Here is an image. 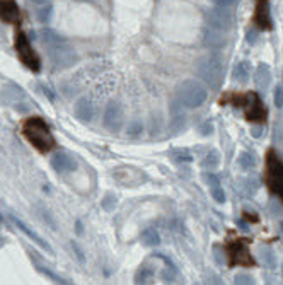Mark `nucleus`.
Instances as JSON below:
<instances>
[{"label": "nucleus", "mask_w": 283, "mask_h": 285, "mask_svg": "<svg viewBox=\"0 0 283 285\" xmlns=\"http://www.w3.org/2000/svg\"><path fill=\"white\" fill-rule=\"evenodd\" d=\"M22 135L33 147L41 154L50 152L55 147V137L48 123L41 116L26 118L22 123Z\"/></svg>", "instance_id": "nucleus-1"}, {"label": "nucleus", "mask_w": 283, "mask_h": 285, "mask_svg": "<svg viewBox=\"0 0 283 285\" xmlns=\"http://www.w3.org/2000/svg\"><path fill=\"white\" fill-rule=\"evenodd\" d=\"M225 65L224 58L217 53H208L201 56L196 63V74L210 87H218L224 80Z\"/></svg>", "instance_id": "nucleus-2"}, {"label": "nucleus", "mask_w": 283, "mask_h": 285, "mask_svg": "<svg viewBox=\"0 0 283 285\" xmlns=\"http://www.w3.org/2000/svg\"><path fill=\"white\" fill-rule=\"evenodd\" d=\"M207 89L201 82H198L195 79H186L179 85H177V97H179L181 104H184L186 108H198L205 103L207 99Z\"/></svg>", "instance_id": "nucleus-3"}, {"label": "nucleus", "mask_w": 283, "mask_h": 285, "mask_svg": "<svg viewBox=\"0 0 283 285\" xmlns=\"http://www.w3.org/2000/svg\"><path fill=\"white\" fill-rule=\"evenodd\" d=\"M266 185L275 195L282 198L283 202V164L278 159L275 150H270L266 156Z\"/></svg>", "instance_id": "nucleus-4"}, {"label": "nucleus", "mask_w": 283, "mask_h": 285, "mask_svg": "<svg viewBox=\"0 0 283 285\" xmlns=\"http://www.w3.org/2000/svg\"><path fill=\"white\" fill-rule=\"evenodd\" d=\"M15 53H17L19 60H21L29 70L38 72L39 68H41V62H39L38 53L33 50L29 39H27V36L24 34L22 31H19L17 34H15Z\"/></svg>", "instance_id": "nucleus-5"}, {"label": "nucleus", "mask_w": 283, "mask_h": 285, "mask_svg": "<svg viewBox=\"0 0 283 285\" xmlns=\"http://www.w3.org/2000/svg\"><path fill=\"white\" fill-rule=\"evenodd\" d=\"M48 53H50L51 62L60 68L72 67V65L77 62V55H75L74 48L67 43V39H63V41H60V43H55V44H50V46H48Z\"/></svg>", "instance_id": "nucleus-6"}, {"label": "nucleus", "mask_w": 283, "mask_h": 285, "mask_svg": "<svg viewBox=\"0 0 283 285\" xmlns=\"http://www.w3.org/2000/svg\"><path fill=\"white\" fill-rule=\"evenodd\" d=\"M207 22L213 29L229 31L234 24V15L227 7H215L207 12Z\"/></svg>", "instance_id": "nucleus-7"}, {"label": "nucleus", "mask_w": 283, "mask_h": 285, "mask_svg": "<svg viewBox=\"0 0 283 285\" xmlns=\"http://www.w3.org/2000/svg\"><path fill=\"white\" fill-rule=\"evenodd\" d=\"M123 120H125V113H123V106L118 101H111L106 106V111H104V127L109 132H120L123 127Z\"/></svg>", "instance_id": "nucleus-8"}, {"label": "nucleus", "mask_w": 283, "mask_h": 285, "mask_svg": "<svg viewBox=\"0 0 283 285\" xmlns=\"http://www.w3.org/2000/svg\"><path fill=\"white\" fill-rule=\"evenodd\" d=\"M229 250V255H230V263L232 265H253V258L249 255V250H248V244H246L244 239H237V241L230 243L227 246Z\"/></svg>", "instance_id": "nucleus-9"}, {"label": "nucleus", "mask_w": 283, "mask_h": 285, "mask_svg": "<svg viewBox=\"0 0 283 285\" xmlns=\"http://www.w3.org/2000/svg\"><path fill=\"white\" fill-rule=\"evenodd\" d=\"M0 19L7 24H19L21 10L14 0H0Z\"/></svg>", "instance_id": "nucleus-10"}, {"label": "nucleus", "mask_w": 283, "mask_h": 285, "mask_svg": "<svg viewBox=\"0 0 283 285\" xmlns=\"http://www.w3.org/2000/svg\"><path fill=\"white\" fill-rule=\"evenodd\" d=\"M254 22L261 29H272V14H270V3L268 0H258L256 12H254Z\"/></svg>", "instance_id": "nucleus-11"}, {"label": "nucleus", "mask_w": 283, "mask_h": 285, "mask_svg": "<svg viewBox=\"0 0 283 285\" xmlns=\"http://www.w3.org/2000/svg\"><path fill=\"white\" fill-rule=\"evenodd\" d=\"M249 101L248 111H246V116H248L249 121H263L266 118V108L263 106V101L258 97V94H248L246 96Z\"/></svg>", "instance_id": "nucleus-12"}, {"label": "nucleus", "mask_w": 283, "mask_h": 285, "mask_svg": "<svg viewBox=\"0 0 283 285\" xmlns=\"http://www.w3.org/2000/svg\"><path fill=\"white\" fill-rule=\"evenodd\" d=\"M51 168H53L56 173H70V171H74L77 168V162L75 159L68 156V154L58 152L51 159Z\"/></svg>", "instance_id": "nucleus-13"}, {"label": "nucleus", "mask_w": 283, "mask_h": 285, "mask_svg": "<svg viewBox=\"0 0 283 285\" xmlns=\"http://www.w3.org/2000/svg\"><path fill=\"white\" fill-rule=\"evenodd\" d=\"M74 113L77 120L87 123V121H91L92 118H94V104H92V101L87 99V97H80L74 106Z\"/></svg>", "instance_id": "nucleus-14"}, {"label": "nucleus", "mask_w": 283, "mask_h": 285, "mask_svg": "<svg viewBox=\"0 0 283 285\" xmlns=\"http://www.w3.org/2000/svg\"><path fill=\"white\" fill-rule=\"evenodd\" d=\"M272 80V70L266 63H260L254 72V84L258 85V89H266Z\"/></svg>", "instance_id": "nucleus-15"}, {"label": "nucleus", "mask_w": 283, "mask_h": 285, "mask_svg": "<svg viewBox=\"0 0 283 285\" xmlns=\"http://www.w3.org/2000/svg\"><path fill=\"white\" fill-rule=\"evenodd\" d=\"M203 41L207 46L210 48H222L225 44V36L222 34V31H218V29H207L205 31V38H203Z\"/></svg>", "instance_id": "nucleus-16"}, {"label": "nucleus", "mask_w": 283, "mask_h": 285, "mask_svg": "<svg viewBox=\"0 0 283 285\" xmlns=\"http://www.w3.org/2000/svg\"><path fill=\"white\" fill-rule=\"evenodd\" d=\"M10 219H12V222H14V224H15V226H17V227H19V229H21V231H22V233H24V234H26V236H27V238H31V239H33V241H34L36 244H38V246H41V248H43V250H46V251H51L50 244H48V243H44V241H43V239H41V238H39V236H38V234H36V233H34V231H31V229H29V227H27V226H26V224H24L22 221H19V219H15V217H10Z\"/></svg>", "instance_id": "nucleus-17"}, {"label": "nucleus", "mask_w": 283, "mask_h": 285, "mask_svg": "<svg viewBox=\"0 0 283 285\" xmlns=\"http://www.w3.org/2000/svg\"><path fill=\"white\" fill-rule=\"evenodd\" d=\"M142 243L145 244V246H159L160 244V236L157 233L153 227H147V229L142 231Z\"/></svg>", "instance_id": "nucleus-18"}, {"label": "nucleus", "mask_w": 283, "mask_h": 285, "mask_svg": "<svg viewBox=\"0 0 283 285\" xmlns=\"http://www.w3.org/2000/svg\"><path fill=\"white\" fill-rule=\"evenodd\" d=\"M234 77L239 82H248V79L251 77V65L249 62H239L234 67Z\"/></svg>", "instance_id": "nucleus-19"}, {"label": "nucleus", "mask_w": 283, "mask_h": 285, "mask_svg": "<svg viewBox=\"0 0 283 285\" xmlns=\"http://www.w3.org/2000/svg\"><path fill=\"white\" fill-rule=\"evenodd\" d=\"M237 162H239V166L244 171H249L256 166V157H254L251 152H242L239 156V159H237Z\"/></svg>", "instance_id": "nucleus-20"}, {"label": "nucleus", "mask_w": 283, "mask_h": 285, "mask_svg": "<svg viewBox=\"0 0 283 285\" xmlns=\"http://www.w3.org/2000/svg\"><path fill=\"white\" fill-rule=\"evenodd\" d=\"M113 85H115V82H113L111 77H106V79H104L103 82H101V84L98 85V87H96V96H98V97L106 96L108 92H111Z\"/></svg>", "instance_id": "nucleus-21"}, {"label": "nucleus", "mask_w": 283, "mask_h": 285, "mask_svg": "<svg viewBox=\"0 0 283 285\" xmlns=\"http://www.w3.org/2000/svg\"><path fill=\"white\" fill-rule=\"evenodd\" d=\"M218 162H220V156H218V152H217V150H210L207 159L203 161V168L213 169V168H217V166H218Z\"/></svg>", "instance_id": "nucleus-22"}, {"label": "nucleus", "mask_w": 283, "mask_h": 285, "mask_svg": "<svg viewBox=\"0 0 283 285\" xmlns=\"http://www.w3.org/2000/svg\"><path fill=\"white\" fill-rule=\"evenodd\" d=\"M210 193H212L213 200H215L217 203H225V191L220 185L210 186Z\"/></svg>", "instance_id": "nucleus-23"}, {"label": "nucleus", "mask_w": 283, "mask_h": 285, "mask_svg": "<svg viewBox=\"0 0 283 285\" xmlns=\"http://www.w3.org/2000/svg\"><path fill=\"white\" fill-rule=\"evenodd\" d=\"M36 17H38L39 22H48L51 17V5H46V7H39L36 10Z\"/></svg>", "instance_id": "nucleus-24"}, {"label": "nucleus", "mask_w": 283, "mask_h": 285, "mask_svg": "<svg viewBox=\"0 0 283 285\" xmlns=\"http://www.w3.org/2000/svg\"><path fill=\"white\" fill-rule=\"evenodd\" d=\"M142 130H143V125H142V121L137 120V118L128 123V135L135 137V135H139V133H142Z\"/></svg>", "instance_id": "nucleus-25"}, {"label": "nucleus", "mask_w": 283, "mask_h": 285, "mask_svg": "<svg viewBox=\"0 0 283 285\" xmlns=\"http://www.w3.org/2000/svg\"><path fill=\"white\" fill-rule=\"evenodd\" d=\"M150 275H152V274L147 270V268L142 267L140 270H139V274H137V277H135V282H137V284H147L148 279H150Z\"/></svg>", "instance_id": "nucleus-26"}, {"label": "nucleus", "mask_w": 283, "mask_h": 285, "mask_svg": "<svg viewBox=\"0 0 283 285\" xmlns=\"http://www.w3.org/2000/svg\"><path fill=\"white\" fill-rule=\"evenodd\" d=\"M234 282L239 284V285H251V284H254V279L251 275H246V274H237L236 279H234Z\"/></svg>", "instance_id": "nucleus-27"}, {"label": "nucleus", "mask_w": 283, "mask_h": 285, "mask_svg": "<svg viewBox=\"0 0 283 285\" xmlns=\"http://www.w3.org/2000/svg\"><path fill=\"white\" fill-rule=\"evenodd\" d=\"M275 106L277 108H283V85H278L275 89Z\"/></svg>", "instance_id": "nucleus-28"}, {"label": "nucleus", "mask_w": 283, "mask_h": 285, "mask_svg": "<svg viewBox=\"0 0 283 285\" xmlns=\"http://www.w3.org/2000/svg\"><path fill=\"white\" fill-rule=\"evenodd\" d=\"M38 268H39V272H43V274L46 275V277H50V279L53 280L55 284H68L67 280H63V279H60V277H56L55 274H51L50 270H46V268H43V267H38Z\"/></svg>", "instance_id": "nucleus-29"}, {"label": "nucleus", "mask_w": 283, "mask_h": 285, "mask_svg": "<svg viewBox=\"0 0 283 285\" xmlns=\"http://www.w3.org/2000/svg\"><path fill=\"white\" fill-rule=\"evenodd\" d=\"M41 217H43V221L44 222H48L51 226V229H56V224L55 221L51 219V215H50V212H48L46 209H41Z\"/></svg>", "instance_id": "nucleus-30"}, {"label": "nucleus", "mask_w": 283, "mask_h": 285, "mask_svg": "<svg viewBox=\"0 0 283 285\" xmlns=\"http://www.w3.org/2000/svg\"><path fill=\"white\" fill-rule=\"evenodd\" d=\"M205 181H207L210 186L220 185V181H218V178H217V176H215V174H213V173H207V174H205Z\"/></svg>", "instance_id": "nucleus-31"}, {"label": "nucleus", "mask_w": 283, "mask_h": 285, "mask_svg": "<svg viewBox=\"0 0 283 285\" xmlns=\"http://www.w3.org/2000/svg\"><path fill=\"white\" fill-rule=\"evenodd\" d=\"M263 260L265 262H268L270 267H275V258H273V255H272V251H268V250H263Z\"/></svg>", "instance_id": "nucleus-32"}, {"label": "nucleus", "mask_w": 283, "mask_h": 285, "mask_svg": "<svg viewBox=\"0 0 283 285\" xmlns=\"http://www.w3.org/2000/svg\"><path fill=\"white\" fill-rule=\"evenodd\" d=\"M210 2H213L217 7H230V5H234L237 0H210Z\"/></svg>", "instance_id": "nucleus-33"}, {"label": "nucleus", "mask_w": 283, "mask_h": 285, "mask_svg": "<svg viewBox=\"0 0 283 285\" xmlns=\"http://www.w3.org/2000/svg\"><path fill=\"white\" fill-rule=\"evenodd\" d=\"M109 202H116V198H113L111 195H108L106 200L103 202V207H104V209H106V210H111V203H109Z\"/></svg>", "instance_id": "nucleus-34"}, {"label": "nucleus", "mask_w": 283, "mask_h": 285, "mask_svg": "<svg viewBox=\"0 0 283 285\" xmlns=\"http://www.w3.org/2000/svg\"><path fill=\"white\" fill-rule=\"evenodd\" d=\"M212 123H205V127L201 128V133H203V135H208V133H212Z\"/></svg>", "instance_id": "nucleus-35"}, {"label": "nucleus", "mask_w": 283, "mask_h": 285, "mask_svg": "<svg viewBox=\"0 0 283 285\" xmlns=\"http://www.w3.org/2000/svg\"><path fill=\"white\" fill-rule=\"evenodd\" d=\"M256 36H258L256 31H249L248 32V41L249 43H254V41H256Z\"/></svg>", "instance_id": "nucleus-36"}, {"label": "nucleus", "mask_w": 283, "mask_h": 285, "mask_svg": "<svg viewBox=\"0 0 283 285\" xmlns=\"http://www.w3.org/2000/svg\"><path fill=\"white\" fill-rule=\"evenodd\" d=\"M3 244H5V239H3V238H2V236H0V248H2V246H3Z\"/></svg>", "instance_id": "nucleus-37"}, {"label": "nucleus", "mask_w": 283, "mask_h": 285, "mask_svg": "<svg viewBox=\"0 0 283 285\" xmlns=\"http://www.w3.org/2000/svg\"><path fill=\"white\" fill-rule=\"evenodd\" d=\"M33 2H36V3H44V2H48V0H33Z\"/></svg>", "instance_id": "nucleus-38"}, {"label": "nucleus", "mask_w": 283, "mask_h": 285, "mask_svg": "<svg viewBox=\"0 0 283 285\" xmlns=\"http://www.w3.org/2000/svg\"><path fill=\"white\" fill-rule=\"evenodd\" d=\"M75 2H94V0H75Z\"/></svg>", "instance_id": "nucleus-39"}, {"label": "nucleus", "mask_w": 283, "mask_h": 285, "mask_svg": "<svg viewBox=\"0 0 283 285\" xmlns=\"http://www.w3.org/2000/svg\"><path fill=\"white\" fill-rule=\"evenodd\" d=\"M282 277H283V265H282Z\"/></svg>", "instance_id": "nucleus-40"}, {"label": "nucleus", "mask_w": 283, "mask_h": 285, "mask_svg": "<svg viewBox=\"0 0 283 285\" xmlns=\"http://www.w3.org/2000/svg\"><path fill=\"white\" fill-rule=\"evenodd\" d=\"M0 222H2V215H0Z\"/></svg>", "instance_id": "nucleus-41"}, {"label": "nucleus", "mask_w": 283, "mask_h": 285, "mask_svg": "<svg viewBox=\"0 0 283 285\" xmlns=\"http://www.w3.org/2000/svg\"><path fill=\"white\" fill-rule=\"evenodd\" d=\"M282 231H283V224H282Z\"/></svg>", "instance_id": "nucleus-42"}, {"label": "nucleus", "mask_w": 283, "mask_h": 285, "mask_svg": "<svg viewBox=\"0 0 283 285\" xmlns=\"http://www.w3.org/2000/svg\"><path fill=\"white\" fill-rule=\"evenodd\" d=\"M282 144H283V138H282Z\"/></svg>", "instance_id": "nucleus-43"}]
</instances>
